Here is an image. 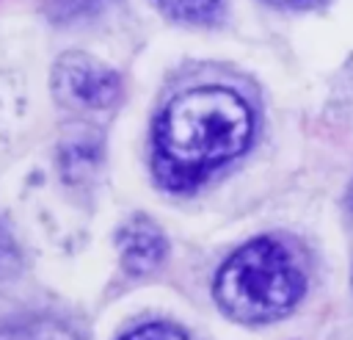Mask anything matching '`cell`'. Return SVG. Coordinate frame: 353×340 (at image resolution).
Listing matches in <instances>:
<instances>
[{
    "label": "cell",
    "mask_w": 353,
    "mask_h": 340,
    "mask_svg": "<svg viewBox=\"0 0 353 340\" xmlns=\"http://www.w3.org/2000/svg\"><path fill=\"white\" fill-rule=\"evenodd\" d=\"M254 133L248 102L223 86L176 94L154 124V174L168 191H190L210 171L243 155Z\"/></svg>",
    "instance_id": "obj_1"
},
{
    "label": "cell",
    "mask_w": 353,
    "mask_h": 340,
    "mask_svg": "<svg viewBox=\"0 0 353 340\" xmlns=\"http://www.w3.org/2000/svg\"><path fill=\"white\" fill-rule=\"evenodd\" d=\"M303 271L292 252L273 238L240 246L215 274V301L243 323H265L287 315L303 296Z\"/></svg>",
    "instance_id": "obj_2"
},
{
    "label": "cell",
    "mask_w": 353,
    "mask_h": 340,
    "mask_svg": "<svg viewBox=\"0 0 353 340\" xmlns=\"http://www.w3.org/2000/svg\"><path fill=\"white\" fill-rule=\"evenodd\" d=\"M52 88L83 108H113L121 97V77L102 61L74 50L55 61Z\"/></svg>",
    "instance_id": "obj_3"
},
{
    "label": "cell",
    "mask_w": 353,
    "mask_h": 340,
    "mask_svg": "<svg viewBox=\"0 0 353 340\" xmlns=\"http://www.w3.org/2000/svg\"><path fill=\"white\" fill-rule=\"evenodd\" d=\"M119 240V254H121V265L130 274H149L154 271L168 252L165 235L163 229L149 221L146 216H132L116 235Z\"/></svg>",
    "instance_id": "obj_4"
},
{
    "label": "cell",
    "mask_w": 353,
    "mask_h": 340,
    "mask_svg": "<svg viewBox=\"0 0 353 340\" xmlns=\"http://www.w3.org/2000/svg\"><path fill=\"white\" fill-rule=\"evenodd\" d=\"M0 340H80V337L55 318L30 315L0 323Z\"/></svg>",
    "instance_id": "obj_5"
},
{
    "label": "cell",
    "mask_w": 353,
    "mask_h": 340,
    "mask_svg": "<svg viewBox=\"0 0 353 340\" xmlns=\"http://www.w3.org/2000/svg\"><path fill=\"white\" fill-rule=\"evenodd\" d=\"M171 19L190 25H210L221 17L223 0H154Z\"/></svg>",
    "instance_id": "obj_6"
},
{
    "label": "cell",
    "mask_w": 353,
    "mask_h": 340,
    "mask_svg": "<svg viewBox=\"0 0 353 340\" xmlns=\"http://www.w3.org/2000/svg\"><path fill=\"white\" fill-rule=\"evenodd\" d=\"M19 271V249L14 238L0 227V285L8 282Z\"/></svg>",
    "instance_id": "obj_7"
},
{
    "label": "cell",
    "mask_w": 353,
    "mask_h": 340,
    "mask_svg": "<svg viewBox=\"0 0 353 340\" xmlns=\"http://www.w3.org/2000/svg\"><path fill=\"white\" fill-rule=\"evenodd\" d=\"M121 340H188L176 326H168V323H146L130 334H124Z\"/></svg>",
    "instance_id": "obj_8"
},
{
    "label": "cell",
    "mask_w": 353,
    "mask_h": 340,
    "mask_svg": "<svg viewBox=\"0 0 353 340\" xmlns=\"http://www.w3.org/2000/svg\"><path fill=\"white\" fill-rule=\"evenodd\" d=\"M273 6H281V8H312V6H320L323 0H268Z\"/></svg>",
    "instance_id": "obj_9"
}]
</instances>
